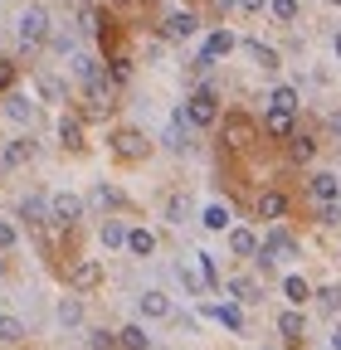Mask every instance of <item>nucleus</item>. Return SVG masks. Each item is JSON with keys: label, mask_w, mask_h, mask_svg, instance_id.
I'll list each match as a JSON object with an SVG mask.
<instances>
[{"label": "nucleus", "mask_w": 341, "mask_h": 350, "mask_svg": "<svg viewBox=\"0 0 341 350\" xmlns=\"http://www.w3.org/2000/svg\"><path fill=\"white\" fill-rule=\"evenodd\" d=\"M264 131H268V137H292V112H268Z\"/></svg>", "instance_id": "nucleus-23"}, {"label": "nucleus", "mask_w": 341, "mask_h": 350, "mask_svg": "<svg viewBox=\"0 0 341 350\" xmlns=\"http://www.w3.org/2000/svg\"><path fill=\"white\" fill-rule=\"evenodd\" d=\"M244 49L253 54V64H259V68H278V54L268 49V44H259V39H244Z\"/></svg>", "instance_id": "nucleus-25"}, {"label": "nucleus", "mask_w": 341, "mask_h": 350, "mask_svg": "<svg viewBox=\"0 0 341 350\" xmlns=\"http://www.w3.org/2000/svg\"><path fill=\"white\" fill-rule=\"evenodd\" d=\"M49 39V10H25V20H20V44H45Z\"/></svg>", "instance_id": "nucleus-4"}, {"label": "nucleus", "mask_w": 341, "mask_h": 350, "mask_svg": "<svg viewBox=\"0 0 341 350\" xmlns=\"http://www.w3.org/2000/svg\"><path fill=\"white\" fill-rule=\"evenodd\" d=\"M83 88H88V103H93V112H103L108 103H112V78H108V68H98L88 83H83Z\"/></svg>", "instance_id": "nucleus-7"}, {"label": "nucleus", "mask_w": 341, "mask_h": 350, "mask_svg": "<svg viewBox=\"0 0 341 350\" xmlns=\"http://www.w3.org/2000/svg\"><path fill=\"white\" fill-rule=\"evenodd\" d=\"M205 229H229V209L225 204H210L205 209Z\"/></svg>", "instance_id": "nucleus-37"}, {"label": "nucleus", "mask_w": 341, "mask_h": 350, "mask_svg": "<svg viewBox=\"0 0 341 350\" xmlns=\"http://www.w3.org/2000/svg\"><path fill=\"white\" fill-rule=\"evenodd\" d=\"M205 312H210V317H215V321H225L229 331H244V312H239V306H234V301H220V306H205Z\"/></svg>", "instance_id": "nucleus-17"}, {"label": "nucleus", "mask_w": 341, "mask_h": 350, "mask_svg": "<svg viewBox=\"0 0 341 350\" xmlns=\"http://www.w3.org/2000/svg\"><path fill=\"white\" fill-rule=\"evenodd\" d=\"M117 345H122V350H147L151 340H147L142 326H122V331H117Z\"/></svg>", "instance_id": "nucleus-24"}, {"label": "nucleus", "mask_w": 341, "mask_h": 350, "mask_svg": "<svg viewBox=\"0 0 341 350\" xmlns=\"http://www.w3.org/2000/svg\"><path fill=\"white\" fill-rule=\"evenodd\" d=\"M0 340H5V345L25 340V321H20V317H0Z\"/></svg>", "instance_id": "nucleus-31"}, {"label": "nucleus", "mask_w": 341, "mask_h": 350, "mask_svg": "<svg viewBox=\"0 0 341 350\" xmlns=\"http://www.w3.org/2000/svg\"><path fill=\"white\" fill-rule=\"evenodd\" d=\"M103 282V268H98V262L88 258V262H78V268H73V292H88V287H98Z\"/></svg>", "instance_id": "nucleus-13"}, {"label": "nucleus", "mask_w": 341, "mask_h": 350, "mask_svg": "<svg viewBox=\"0 0 341 350\" xmlns=\"http://www.w3.org/2000/svg\"><path fill=\"white\" fill-rule=\"evenodd\" d=\"M336 195H341L336 175H327V170H322V175H312V200H317V204H331Z\"/></svg>", "instance_id": "nucleus-15"}, {"label": "nucleus", "mask_w": 341, "mask_h": 350, "mask_svg": "<svg viewBox=\"0 0 341 350\" xmlns=\"http://www.w3.org/2000/svg\"><path fill=\"white\" fill-rule=\"evenodd\" d=\"M45 214H49V204H45V200H39V195L20 204V219H25V224H34V229H39V224H45Z\"/></svg>", "instance_id": "nucleus-26"}, {"label": "nucleus", "mask_w": 341, "mask_h": 350, "mask_svg": "<svg viewBox=\"0 0 341 350\" xmlns=\"http://www.w3.org/2000/svg\"><path fill=\"white\" fill-rule=\"evenodd\" d=\"M331 345H336V350H341V326H336V331H331Z\"/></svg>", "instance_id": "nucleus-46"}, {"label": "nucleus", "mask_w": 341, "mask_h": 350, "mask_svg": "<svg viewBox=\"0 0 341 350\" xmlns=\"http://www.w3.org/2000/svg\"><path fill=\"white\" fill-rule=\"evenodd\" d=\"M312 297H317L322 312H341V282H331V287H322V292H312Z\"/></svg>", "instance_id": "nucleus-32"}, {"label": "nucleus", "mask_w": 341, "mask_h": 350, "mask_svg": "<svg viewBox=\"0 0 341 350\" xmlns=\"http://www.w3.org/2000/svg\"><path fill=\"white\" fill-rule=\"evenodd\" d=\"M142 317H151V321L170 317V297H161V292H147V297H142Z\"/></svg>", "instance_id": "nucleus-20"}, {"label": "nucleus", "mask_w": 341, "mask_h": 350, "mask_svg": "<svg viewBox=\"0 0 341 350\" xmlns=\"http://www.w3.org/2000/svg\"><path fill=\"white\" fill-rule=\"evenodd\" d=\"M127 248H132L137 258H151V253H156V239H151V229H127Z\"/></svg>", "instance_id": "nucleus-19"}, {"label": "nucleus", "mask_w": 341, "mask_h": 350, "mask_svg": "<svg viewBox=\"0 0 341 350\" xmlns=\"http://www.w3.org/2000/svg\"><path fill=\"white\" fill-rule=\"evenodd\" d=\"M283 297H288L292 306H303V301L312 297V287H307L303 278H297V273H292V278H283Z\"/></svg>", "instance_id": "nucleus-22"}, {"label": "nucleus", "mask_w": 341, "mask_h": 350, "mask_svg": "<svg viewBox=\"0 0 341 350\" xmlns=\"http://www.w3.org/2000/svg\"><path fill=\"white\" fill-rule=\"evenodd\" d=\"M268 112H297V88H273V93H268Z\"/></svg>", "instance_id": "nucleus-21"}, {"label": "nucleus", "mask_w": 341, "mask_h": 350, "mask_svg": "<svg viewBox=\"0 0 341 350\" xmlns=\"http://www.w3.org/2000/svg\"><path fill=\"white\" fill-rule=\"evenodd\" d=\"M181 112H186L190 126H215V122H220V98H215V88H195L190 103H186Z\"/></svg>", "instance_id": "nucleus-1"}, {"label": "nucleus", "mask_w": 341, "mask_h": 350, "mask_svg": "<svg viewBox=\"0 0 341 350\" xmlns=\"http://www.w3.org/2000/svg\"><path fill=\"white\" fill-rule=\"evenodd\" d=\"M268 10H273V20L292 25V20H297V0H268Z\"/></svg>", "instance_id": "nucleus-35"}, {"label": "nucleus", "mask_w": 341, "mask_h": 350, "mask_svg": "<svg viewBox=\"0 0 341 350\" xmlns=\"http://www.w3.org/2000/svg\"><path fill=\"white\" fill-rule=\"evenodd\" d=\"M288 142H292V146H288L292 161H312V156H317V142H312V137H297V131H292Z\"/></svg>", "instance_id": "nucleus-27"}, {"label": "nucleus", "mask_w": 341, "mask_h": 350, "mask_svg": "<svg viewBox=\"0 0 341 350\" xmlns=\"http://www.w3.org/2000/svg\"><path fill=\"white\" fill-rule=\"evenodd\" d=\"M29 156H34V142H29V137H20V142H10V146H5V156H0V161H5V170H15V165H25Z\"/></svg>", "instance_id": "nucleus-18"}, {"label": "nucleus", "mask_w": 341, "mask_h": 350, "mask_svg": "<svg viewBox=\"0 0 341 350\" xmlns=\"http://www.w3.org/2000/svg\"><path fill=\"white\" fill-rule=\"evenodd\" d=\"M93 204H117V190H112V185H98V190H93Z\"/></svg>", "instance_id": "nucleus-43"}, {"label": "nucleus", "mask_w": 341, "mask_h": 350, "mask_svg": "<svg viewBox=\"0 0 341 350\" xmlns=\"http://www.w3.org/2000/svg\"><path fill=\"white\" fill-rule=\"evenodd\" d=\"M225 287H229L234 306H239V301H259V297H264V292H259V282H253V278H229Z\"/></svg>", "instance_id": "nucleus-16"}, {"label": "nucleus", "mask_w": 341, "mask_h": 350, "mask_svg": "<svg viewBox=\"0 0 341 350\" xmlns=\"http://www.w3.org/2000/svg\"><path fill=\"white\" fill-rule=\"evenodd\" d=\"M253 137H259V126H253L244 112H229V117H225V142H229V146H249Z\"/></svg>", "instance_id": "nucleus-6"}, {"label": "nucleus", "mask_w": 341, "mask_h": 350, "mask_svg": "<svg viewBox=\"0 0 341 350\" xmlns=\"http://www.w3.org/2000/svg\"><path fill=\"white\" fill-rule=\"evenodd\" d=\"M234 5H239V10H264L268 0H234Z\"/></svg>", "instance_id": "nucleus-44"}, {"label": "nucleus", "mask_w": 341, "mask_h": 350, "mask_svg": "<svg viewBox=\"0 0 341 350\" xmlns=\"http://www.w3.org/2000/svg\"><path fill=\"white\" fill-rule=\"evenodd\" d=\"M331 126H336V137H341V112H331Z\"/></svg>", "instance_id": "nucleus-45"}, {"label": "nucleus", "mask_w": 341, "mask_h": 350, "mask_svg": "<svg viewBox=\"0 0 341 350\" xmlns=\"http://www.w3.org/2000/svg\"><path fill=\"white\" fill-rule=\"evenodd\" d=\"M108 78H112V88H122V83H127V64H122V59L108 64Z\"/></svg>", "instance_id": "nucleus-42"}, {"label": "nucleus", "mask_w": 341, "mask_h": 350, "mask_svg": "<svg viewBox=\"0 0 341 350\" xmlns=\"http://www.w3.org/2000/svg\"><path fill=\"white\" fill-rule=\"evenodd\" d=\"M103 243L108 248H122L127 243V224H122V219H108V224H103Z\"/></svg>", "instance_id": "nucleus-33"}, {"label": "nucleus", "mask_w": 341, "mask_h": 350, "mask_svg": "<svg viewBox=\"0 0 341 350\" xmlns=\"http://www.w3.org/2000/svg\"><path fill=\"white\" fill-rule=\"evenodd\" d=\"M336 219H341V209H336Z\"/></svg>", "instance_id": "nucleus-49"}, {"label": "nucleus", "mask_w": 341, "mask_h": 350, "mask_svg": "<svg viewBox=\"0 0 341 350\" xmlns=\"http://www.w3.org/2000/svg\"><path fill=\"white\" fill-rule=\"evenodd\" d=\"M166 219H170V224H181V219H186V200H181V195L166 200Z\"/></svg>", "instance_id": "nucleus-38"}, {"label": "nucleus", "mask_w": 341, "mask_h": 350, "mask_svg": "<svg viewBox=\"0 0 341 350\" xmlns=\"http://www.w3.org/2000/svg\"><path fill=\"white\" fill-rule=\"evenodd\" d=\"M34 88H39V98H49V103H64V98H68V88H64L59 78H49V73H45V78H39Z\"/></svg>", "instance_id": "nucleus-28"}, {"label": "nucleus", "mask_w": 341, "mask_h": 350, "mask_svg": "<svg viewBox=\"0 0 341 350\" xmlns=\"http://www.w3.org/2000/svg\"><path fill=\"white\" fill-rule=\"evenodd\" d=\"M336 59H341V34H336Z\"/></svg>", "instance_id": "nucleus-47"}, {"label": "nucleus", "mask_w": 341, "mask_h": 350, "mask_svg": "<svg viewBox=\"0 0 341 350\" xmlns=\"http://www.w3.org/2000/svg\"><path fill=\"white\" fill-rule=\"evenodd\" d=\"M10 83H15V64H10V59H0V93H5Z\"/></svg>", "instance_id": "nucleus-40"}, {"label": "nucleus", "mask_w": 341, "mask_h": 350, "mask_svg": "<svg viewBox=\"0 0 341 350\" xmlns=\"http://www.w3.org/2000/svg\"><path fill=\"white\" fill-rule=\"evenodd\" d=\"M0 107H5V117H10V122H20V126H29V122H34V103H29L25 93H5V98H0Z\"/></svg>", "instance_id": "nucleus-8"}, {"label": "nucleus", "mask_w": 341, "mask_h": 350, "mask_svg": "<svg viewBox=\"0 0 341 350\" xmlns=\"http://www.w3.org/2000/svg\"><path fill=\"white\" fill-rule=\"evenodd\" d=\"M59 137H64V146L73 151V146H83V126H78L73 117H64V122H59Z\"/></svg>", "instance_id": "nucleus-34"}, {"label": "nucleus", "mask_w": 341, "mask_h": 350, "mask_svg": "<svg viewBox=\"0 0 341 350\" xmlns=\"http://www.w3.org/2000/svg\"><path fill=\"white\" fill-rule=\"evenodd\" d=\"M49 219H54V224H64V229H73L78 219H83V200H78V195H54V200H49Z\"/></svg>", "instance_id": "nucleus-5"}, {"label": "nucleus", "mask_w": 341, "mask_h": 350, "mask_svg": "<svg viewBox=\"0 0 341 350\" xmlns=\"http://www.w3.org/2000/svg\"><path fill=\"white\" fill-rule=\"evenodd\" d=\"M278 331H283L288 340H297V336H303V317H297V312H283V317H278Z\"/></svg>", "instance_id": "nucleus-36"}, {"label": "nucleus", "mask_w": 341, "mask_h": 350, "mask_svg": "<svg viewBox=\"0 0 341 350\" xmlns=\"http://www.w3.org/2000/svg\"><path fill=\"white\" fill-rule=\"evenodd\" d=\"M166 146H170V151H190V122H186V112L170 117V126H166Z\"/></svg>", "instance_id": "nucleus-9"}, {"label": "nucleus", "mask_w": 341, "mask_h": 350, "mask_svg": "<svg viewBox=\"0 0 341 350\" xmlns=\"http://www.w3.org/2000/svg\"><path fill=\"white\" fill-rule=\"evenodd\" d=\"M190 34H200V20L190 10H176V15L166 20V39H190Z\"/></svg>", "instance_id": "nucleus-10"}, {"label": "nucleus", "mask_w": 341, "mask_h": 350, "mask_svg": "<svg viewBox=\"0 0 341 350\" xmlns=\"http://www.w3.org/2000/svg\"><path fill=\"white\" fill-rule=\"evenodd\" d=\"M59 321H64V326H78V321H83V301H78V297H64V301H59Z\"/></svg>", "instance_id": "nucleus-30"}, {"label": "nucleus", "mask_w": 341, "mask_h": 350, "mask_svg": "<svg viewBox=\"0 0 341 350\" xmlns=\"http://www.w3.org/2000/svg\"><path fill=\"white\" fill-rule=\"evenodd\" d=\"M112 156L142 161V156H151V137H142L137 126H122V131H112Z\"/></svg>", "instance_id": "nucleus-2"}, {"label": "nucleus", "mask_w": 341, "mask_h": 350, "mask_svg": "<svg viewBox=\"0 0 341 350\" xmlns=\"http://www.w3.org/2000/svg\"><path fill=\"white\" fill-rule=\"evenodd\" d=\"M229 253L234 258H259V234L253 229H229Z\"/></svg>", "instance_id": "nucleus-11"}, {"label": "nucleus", "mask_w": 341, "mask_h": 350, "mask_svg": "<svg viewBox=\"0 0 341 350\" xmlns=\"http://www.w3.org/2000/svg\"><path fill=\"white\" fill-rule=\"evenodd\" d=\"M88 345H93V350H112V345H117V336H112V331H93V336H88Z\"/></svg>", "instance_id": "nucleus-39"}, {"label": "nucleus", "mask_w": 341, "mask_h": 350, "mask_svg": "<svg viewBox=\"0 0 341 350\" xmlns=\"http://www.w3.org/2000/svg\"><path fill=\"white\" fill-rule=\"evenodd\" d=\"M283 214H288V195L264 190V195H259V219H283Z\"/></svg>", "instance_id": "nucleus-14"}, {"label": "nucleus", "mask_w": 341, "mask_h": 350, "mask_svg": "<svg viewBox=\"0 0 341 350\" xmlns=\"http://www.w3.org/2000/svg\"><path fill=\"white\" fill-rule=\"evenodd\" d=\"M283 258H297V239H292L288 229H273V234L259 243V262H264V268H273V262H283Z\"/></svg>", "instance_id": "nucleus-3"}, {"label": "nucleus", "mask_w": 341, "mask_h": 350, "mask_svg": "<svg viewBox=\"0 0 341 350\" xmlns=\"http://www.w3.org/2000/svg\"><path fill=\"white\" fill-rule=\"evenodd\" d=\"M331 5H341V0H331Z\"/></svg>", "instance_id": "nucleus-48"}, {"label": "nucleus", "mask_w": 341, "mask_h": 350, "mask_svg": "<svg viewBox=\"0 0 341 350\" xmlns=\"http://www.w3.org/2000/svg\"><path fill=\"white\" fill-rule=\"evenodd\" d=\"M5 248H15V224H5V219H0V253Z\"/></svg>", "instance_id": "nucleus-41"}, {"label": "nucleus", "mask_w": 341, "mask_h": 350, "mask_svg": "<svg viewBox=\"0 0 341 350\" xmlns=\"http://www.w3.org/2000/svg\"><path fill=\"white\" fill-rule=\"evenodd\" d=\"M234 49H239V39H234L229 29H215V34L205 39V49H200V54H210V59H220V54H234Z\"/></svg>", "instance_id": "nucleus-12"}, {"label": "nucleus", "mask_w": 341, "mask_h": 350, "mask_svg": "<svg viewBox=\"0 0 341 350\" xmlns=\"http://www.w3.org/2000/svg\"><path fill=\"white\" fill-rule=\"evenodd\" d=\"M195 262H200V282L205 287H220V262L210 258V253H195Z\"/></svg>", "instance_id": "nucleus-29"}]
</instances>
